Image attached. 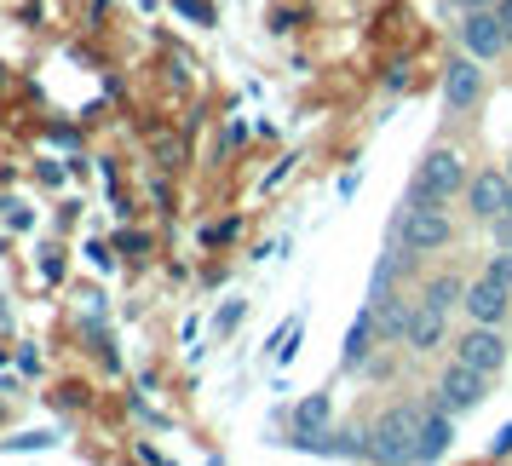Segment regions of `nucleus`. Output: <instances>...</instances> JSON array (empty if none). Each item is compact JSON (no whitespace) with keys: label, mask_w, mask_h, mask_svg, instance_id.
I'll return each mask as SVG.
<instances>
[{"label":"nucleus","mask_w":512,"mask_h":466,"mask_svg":"<svg viewBox=\"0 0 512 466\" xmlns=\"http://www.w3.org/2000/svg\"><path fill=\"white\" fill-rule=\"evenodd\" d=\"M466 179H472V156L455 139H432L426 156L415 162V179H409L403 202H415V208H455L466 196Z\"/></svg>","instance_id":"f257e3e1"},{"label":"nucleus","mask_w":512,"mask_h":466,"mask_svg":"<svg viewBox=\"0 0 512 466\" xmlns=\"http://www.w3.org/2000/svg\"><path fill=\"white\" fill-rule=\"evenodd\" d=\"M455 236H461L455 213H449V208H415V202H403V208L392 213V225H386V242L403 248L415 265L449 254V248H455Z\"/></svg>","instance_id":"f03ea898"},{"label":"nucleus","mask_w":512,"mask_h":466,"mask_svg":"<svg viewBox=\"0 0 512 466\" xmlns=\"http://www.w3.org/2000/svg\"><path fill=\"white\" fill-rule=\"evenodd\" d=\"M415 432H420V397H397L369 420V461H415Z\"/></svg>","instance_id":"7ed1b4c3"},{"label":"nucleus","mask_w":512,"mask_h":466,"mask_svg":"<svg viewBox=\"0 0 512 466\" xmlns=\"http://www.w3.org/2000/svg\"><path fill=\"white\" fill-rule=\"evenodd\" d=\"M484 93H489V64L472 58V52H455L438 75V98L449 116H478L484 110Z\"/></svg>","instance_id":"20e7f679"},{"label":"nucleus","mask_w":512,"mask_h":466,"mask_svg":"<svg viewBox=\"0 0 512 466\" xmlns=\"http://www.w3.org/2000/svg\"><path fill=\"white\" fill-rule=\"evenodd\" d=\"M449 357H461L466 369H478L489 374V380H501L512 363V340H507V328H495V323H466L455 340H449Z\"/></svg>","instance_id":"39448f33"},{"label":"nucleus","mask_w":512,"mask_h":466,"mask_svg":"<svg viewBox=\"0 0 512 466\" xmlns=\"http://www.w3.org/2000/svg\"><path fill=\"white\" fill-rule=\"evenodd\" d=\"M489 386H495L489 374L466 369L461 357H449V363L438 369V380H432V397H438V403H443L455 420H466L472 409H484V403H489Z\"/></svg>","instance_id":"423d86ee"},{"label":"nucleus","mask_w":512,"mask_h":466,"mask_svg":"<svg viewBox=\"0 0 512 466\" xmlns=\"http://www.w3.org/2000/svg\"><path fill=\"white\" fill-rule=\"evenodd\" d=\"M461 311H466V323H495V328H507V323H512V288H507V282H495L489 271H478V277H466Z\"/></svg>","instance_id":"0eeeda50"},{"label":"nucleus","mask_w":512,"mask_h":466,"mask_svg":"<svg viewBox=\"0 0 512 466\" xmlns=\"http://www.w3.org/2000/svg\"><path fill=\"white\" fill-rule=\"evenodd\" d=\"M455 47L472 52V58H484V64H495V58H507V35H501V18H495V6H478V12H461V24H455Z\"/></svg>","instance_id":"6e6552de"},{"label":"nucleus","mask_w":512,"mask_h":466,"mask_svg":"<svg viewBox=\"0 0 512 466\" xmlns=\"http://www.w3.org/2000/svg\"><path fill=\"white\" fill-rule=\"evenodd\" d=\"M461 202H466V219L472 225H495L507 213V167H472Z\"/></svg>","instance_id":"1a4fd4ad"},{"label":"nucleus","mask_w":512,"mask_h":466,"mask_svg":"<svg viewBox=\"0 0 512 466\" xmlns=\"http://www.w3.org/2000/svg\"><path fill=\"white\" fill-rule=\"evenodd\" d=\"M449 443H455V415L443 409L438 397L426 392L420 397V432H415V461H443L449 455Z\"/></svg>","instance_id":"9d476101"},{"label":"nucleus","mask_w":512,"mask_h":466,"mask_svg":"<svg viewBox=\"0 0 512 466\" xmlns=\"http://www.w3.org/2000/svg\"><path fill=\"white\" fill-rule=\"evenodd\" d=\"M443 346H449V311L415 300V311H409V334H403V351H409V357H432V351H443Z\"/></svg>","instance_id":"9b49d317"},{"label":"nucleus","mask_w":512,"mask_h":466,"mask_svg":"<svg viewBox=\"0 0 512 466\" xmlns=\"http://www.w3.org/2000/svg\"><path fill=\"white\" fill-rule=\"evenodd\" d=\"M294 443L300 449H311V455H328V392H311L294 403Z\"/></svg>","instance_id":"f8f14e48"},{"label":"nucleus","mask_w":512,"mask_h":466,"mask_svg":"<svg viewBox=\"0 0 512 466\" xmlns=\"http://www.w3.org/2000/svg\"><path fill=\"white\" fill-rule=\"evenodd\" d=\"M374 305V328H380V346H403V334H409V311H415V288H392V294H380Z\"/></svg>","instance_id":"ddd939ff"},{"label":"nucleus","mask_w":512,"mask_h":466,"mask_svg":"<svg viewBox=\"0 0 512 466\" xmlns=\"http://www.w3.org/2000/svg\"><path fill=\"white\" fill-rule=\"evenodd\" d=\"M374 346H380V328H374V305L363 300V311L351 317V334H346V351H340V369L357 374L363 363L374 357Z\"/></svg>","instance_id":"4468645a"},{"label":"nucleus","mask_w":512,"mask_h":466,"mask_svg":"<svg viewBox=\"0 0 512 466\" xmlns=\"http://www.w3.org/2000/svg\"><path fill=\"white\" fill-rule=\"evenodd\" d=\"M461 294H466V277L461 271H449V265H438V271H426V277L415 282V300H426V305H438V311H461Z\"/></svg>","instance_id":"2eb2a0df"},{"label":"nucleus","mask_w":512,"mask_h":466,"mask_svg":"<svg viewBox=\"0 0 512 466\" xmlns=\"http://www.w3.org/2000/svg\"><path fill=\"white\" fill-rule=\"evenodd\" d=\"M397 277H415V259L403 254V248H392L386 242V254L374 259V277H369V300H380V294H392Z\"/></svg>","instance_id":"dca6fc26"},{"label":"nucleus","mask_w":512,"mask_h":466,"mask_svg":"<svg viewBox=\"0 0 512 466\" xmlns=\"http://www.w3.org/2000/svg\"><path fill=\"white\" fill-rule=\"evenodd\" d=\"M236 231H242L236 219H219V225H208V231H202V242H208V248H225V242H236Z\"/></svg>","instance_id":"f3484780"},{"label":"nucleus","mask_w":512,"mask_h":466,"mask_svg":"<svg viewBox=\"0 0 512 466\" xmlns=\"http://www.w3.org/2000/svg\"><path fill=\"white\" fill-rule=\"evenodd\" d=\"M507 455H512V420L495 432V438H489V461H507Z\"/></svg>","instance_id":"a211bd4d"},{"label":"nucleus","mask_w":512,"mask_h":466,"mask_svg":"<svg viewBox=\"0 0 512 466\" xmlns=\"http://www.w3.org/2000/svg\"><path fill=\"white\" fill-rule=\"evenodd\" d=\"M489 231H495V248H512V213H501Z\"/></svg>","instance_id":"6ab92c4d"},{"label":"nucleus","mask_w":512,"mask_h":466,"mask_svg":"<svg viewBox=\"0 0 512 466\" xmlns=\"http://www.w3.org/2000/svg\"><path fill=\"white\" fill-rule=\"evenodd\" d=\"M495 18H501V35H507V47H512V0H495Z\"/></svg>","instance_id":"aec40b11"},{"label":"nucleus","mask_w":512,"mask_h":466,"mask_svg":"<svg viewBox=\"0 0 512 466\" xmlns=\"http://www.w3.org/2000/svg\"><path fill=\"white\" fill-rule=\"evenodd\" d=\"M478 6H495V0H455V12H478Z\"/></svg>","instance_id":"412c9836"},{"label":"nucleus","mask_w":512,"mask_h":466,"mask_svg":"<svg viewBox=\"0 0 512 466\" xmlns=\"http://www.w3.org/2000/svg\"><path fill=\"white\" fill-rule=\"evenodd\" d=\"M507 213H512V156H507Z\"/></svg>","instance_id":"4be33fe9"}]
</instances>
